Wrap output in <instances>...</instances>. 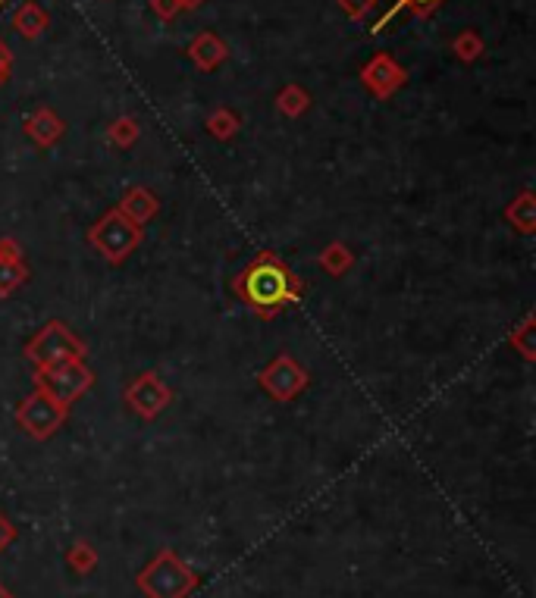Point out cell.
<instances>
[{
    "instance_id": "cell-1",
    "label": "cell",
    "mask_w": 536,
    "mask_h": 598,
    "mask_svg": "<svg viewBox=\"0 0 536 598\" xmlns=\"http://www.w3.org/2000/svg\"><path fill=\"white\" fill-rule=\"evenodd\" d=\"M232 292H236L251 310H258L261 317H273L279 307H286L301 298V282L276 254L264 251L236 276Z\"/></svg>"
},
{
    "instance_id": "cell-2",
    "label": "cell",
    "mask_w": 536,
    "mask_h": 598,
    "mask_svg": "<svg viewBox=\"0 0 536 598\" xmlns=\"http://www.w3.org/2000/svg\"><path fill=\"white\" fill-rule=\"evenodd\" d=\"M32 382L44 395H51L54 401L66 404V408H73V404L95 386V373H91L85 361H60L51 367H35Z\"/></svg>"
},
{
    "instance_id": "cell-3",
    "label": "cell",
    "mask_w": 536,
    "mask_h": 598,
    "mask_svg": "<svg viewBox=\"0 0 536 598\" xmlns=\"http://www.w3.org/2000/svg\"><path fill=\"white\" fill-rule=\"evenodd\" d=\"M88 242L101 251L104 260L123 263L126 257L135 254L138 245H142V226H135L132 220H126L120 210H107L104 217L91 226Z\"/></svg>"
},
{
    "instance_id": "cell-4",
    "label": "cell",
    "mask_w": 536,
    "mask_h": 598,
    "mask_svg": "<svg viewBox=\"0 0 536 598\" xmlns=\"http://www.w3.org/2000/svg\"><path fill=\"white\" fill-rule=\"evenodd\" d=\"M26 357L35 367H51L60 361H85V345L73 336V329L66 323L51 320L26 342Z\"/></svg>"
},
{
    "instance_id": "cell-5",
    "label": "cell",
    "mask_w": 536,
    "mask_h": 598,
    "mask_svg": "<svg viewBox=\"0 0 536 598\" xmlns=\"http://www.w3.org/2000/svg\"><path fill=\"white\" fill-rule=\"evenodd\" d=\"M66 417H69L66 404L54 401L51 395H44L41 389H35L16 411V423L35 439H51L57 429L66 423Z\"/></svg>"
},
{
    "instance_id": "cell-6",
    "label": "cell",
    "mask_w": 536,
    "mask_h": 598,
    "mask_svg": "<svg viewBox=\"0 0 536 598\" xmlns=\"http://www.w3.org/2000/svg\"><path fill=\"white\" fill-rule=\"evenodd\" d=\"M261 386L276 398V401H292L301 389L308 386V373L292 354H276L273 361L261 373Z\"/></svg>"
},
{
    "instance_id": "cell-7",
    "label": "cell",
    "mask_w": 536,
    "mask_h": 598,
    "mask_svg": "<svg viewBox=\"0 0 536 598\" xmlns=\"http://www.w3.org/2000/svg\"><path fill=\"white\" fill-rule=\"evenodd\" d=\"M126 401L138 417L154 420L160 411H167V404L173 401V392L163 386V379L157 373H142L135 382H129Z\"/></svg>"
},
{
    "instance_id": "cell-8",
    "label": "cell",
    "mask_w": 536,
    "mask_h": 598,
    "mask_svg": "<svg viewBox=\"0 0 536 598\" xmlns=\"http://www.w3.org/2000/svg\"><path fill=\"white\" fill-rule=\"evenodd\" d=\"M408 73L399 66V60L389 57V54H377V57H370L361 69V82L370 88V94L380 101L392 98L395 91H399L405 85Z\"/></svg>"
},
{
    "instance_id": "cell-9",
    "label": "cell",
    "mask_w": 536,
    "mask_h": 598,
    "mask_svg": "<svg viewBox=\"0 0 536 598\" xmlns=\"http://www.w3.org/2000/svg\"><path fill=\"white\" fill-rule=\"evenodd\" d=\"M116 210H120L126 220H132L135 226H145V223H151V220L157 217L160 201H157V195H154L151 188L135 185V188L126 191L123 201H120V207H116Z\"/></svg>"
},
{
    "instance_id": "cell-10",
    "label": "cell",
    "mask_w": 536,
    "mask_h": 598,
    "mask_svg": "<svg viewBox=\"0 0 536 598\" xmlns=\"http://www.w3.org/2000/svg\"><path fill=\"white\" fill-rule=\"evenodd\" d=\"M63 132H66V123H63V119H60L54 110H48V107L35 110V113L26 119V135L35 141L38 148L57 145V141L63 138Z\"/></svg>"
},
{
    "instance_id": "cell-11",
    "label": "cell",
    "mask_w": 536,
    "mask_h": 598,
    "mask_svg": "<svg viewBox=\"0 0 536 598\" xmlns=\"http://www.w3.org/2000/svg\"><path fill=\"white\" fill-rule=\"evenodd\" d=\"M189 57L198 69H204V73H211V69H217L226 57H229V47L223 44L220 35L214 32H201L192 38L189 44Z\"/></svg>"
},
{
    "instance_id": "cell-12",
    "label": "cell",
    "mask_w": 536,
    "mask_h": 598,
    "mask_svg": "<svg viewBox=\"0 0 536 598\" xmlns=\"http://www.w3.org/2000/svg\"><path fill=\"white\" fill-rule=\"evenodd\" d=\"M51 26V16H48V10H44L41 4H35V0H26L16 13H13V29L22 35V38H38L44 29Z\"/></svg>"
},
{
    "instance_id": "cell-13",
    "label": "cell",
    "mask_w": 536,
    "mask_h": 598,
    "mask_svg": "<svg viewBox=\"0 0 536 598\" xmlns=\"http://www.w3.org/2000/svg\"><path fill=\"white\" fill-rule=\"evenodd\" d=\"M505 223L511 229H518L521 235H530L536 229V195L527 188L505 207Z\"/></svg>"
},
{
    "instance_id": "cell-14",
    "label": "cell",
    "mask_w": 536,
    "mask_h": 598,
    "mask_svg": "<svg viewBox=\"0 0 536 598\" xmlns=\"http://www.w3.org/2000/svg\"><path fill=\"white\" fill-rule=\"evenodd\" d=\"M145 583H148L160 598H173V595L182 592V573L173 567V561H163V564H157V567L148 573Z\"/></svg>"
},
{
    "instance_id": "cell-15",
    "label": "cell",
    "mask_w": 536,
    "mask_h": 598,
    "mask_svg": "<svg viewBox=\"0 0 536 598\" xmlns=\"http://www.w3.org/2000/svg\"><path fill=\"white\" fill-rule=\"evenodd\" d=\"M352 263H355V254L348 251L342 242H333V245H326L320 251V267L330 273V276H342L352 270Z\"/></svg>"
},
{
    "instance_id": "cell-16",
    "label": "cell",
    "mask_w": 536,
    "mask_h": 598,
    "mask_svg": "<svg viewBox=\"0 0 536 598\" xmlns=\"http://www.w3.org/2000/svg\"><path fill=\"white\" fill-rule=\"evenodd\" d=\"M276 107H279V113H286V116H301L311 107V94L301 85H286L283 91L276 94Z\"/></svg>"
},
{
    "instance_id": "cell-17",
    "label": "cell",
    "mask_w": 536,
    "mask_h": 598,
    "mask_svg": "<svg viewBox=\"0 0 536 598\" xmlns=\"http://www.w3.org/2000/svg\"><path fill=\"white\" fill-rule=\"evenodd\" d=\"M29 279V267L22 260H4L0 257V298L13 295L22 282Z\"/></svg>"
},
{
    "instance_id": "cell-18",
    "label": "cell",
    "mask_w": 536,
    "mask_h": 598,
    "mask_svg": "<svg viewBox=\"0 0 536 598\" xmlns=\"http://www.w3.org/2000/svg\"><path fill=\"white\" fill-rule=\"evenodd\" d=\"M239 126H242L239 113H232V110H226V107H220V110H214L211 116H207V132H211L214 138H220V141L236 138Z\"/></svg>"
},
{
    "instance_id": "cell-19",
    "label": "cell",
    "mask_w": 536,
    "mask_h": 598,
    "mask_svg": "<svg viewBox=\"0 0 536 598\" xmlns=\"http://www.w3.org/2000/svg\"><path fill=\"white\" fill-rule=\"evenodd\" d=\"M511 348L521 351L524 361H536V345H533V314H527L515 329H511V336H508Z\"/></svg>"
},
{
    "instance_id": "cell-20",
    "label": "cell",
    "mask_w": 536,
    "mask_h": 598,
    "mask_svg": "<svg viewBox=\"0 0 536 598\" xmlns=\"http://www.w3.org/2000/svg\"><path fill=\"white\" fill-rule=\"evenodd\" d=\"M439 4H442V0H395L392 10H386V13L377 19L374 32H383V29L389 26V22H392V16L399 13V10H411V13H417V16H427V13H433Z\"/></svg>"
},
{
    "instance_id": "cell-21",
    "label": "cell",
    "mask_w": 536,
    "mask_h": 598,
    "mask_svg": "<svg viewBox=\"0 0 536 598\" xmlns=\"http://www.w3.org/2000/svg\"><path fill=\"white\" fill-rule=\"evenodd\" d=\"M452 51L461 63H474L480 54H483V38L477 32H461L455 41H452Z\"/></svg>"
},
{
    "instance_id": "cell-22",
    "label": "cell",
    "mask_w": 536,
    "mask_h": 598,
    "mask_svg": "<svg viewBox=\"0 0 536 598\" xmlns=\"http://www.w3.org/2000/svg\"><path fill=\"white\" fill-rule=\"evenodd\" d=\"M107 138L113 141L116 148H132L135 138H138V123H135L132 116H120V119H116V123L110 126Z\"/></svg>"
},
{
    "instance_id": "cell-23",
    "label": "cell",
    "mask_w": 536,
    "mask_h": 598,
    "mask_svg": "<svg viewBox=\"0 0 536 598\" xmlns=\"http://www.w3.org/2000/svg\"><path fill=\"white\" fill-rule=\"evenodd\" d=\"M336 4L345 10L348 19H364L367 13H374L380 0H336Z\"/></svg>"
},
{
    "instance_id": "cell-24",
    "label": "cell",
    "mask_w": 536,
    "mask_h": 598,
    "mask_svg": "<svg viewBox=\"0 0 536 598\" xmlns=\"http://www.w3.org/2000/svg\"><path fill=\"white\" fill-rule=\"evenodd\" d=\"M151 10L160 19H176L182 13V4H179V0H151Z\"/></svg>"
},
{
    "instance_id": "cell-25",
    "label": "cell",
    "mask_w": 536,
    "mask_h": 598,
    "mask_svg": "<svg viewBox=\"0 0 536 598\" xmlns=\"http://www.w3.org/2000/svg\"><path fill=\"white\" fill-rule=\"evenodd\" d=\"M0 257L4 260H22V248L13 238H0Z\"/></svg>"
},
{
    "instance_id": "cell-26",
    "label": "cell",
    "mask_w": 536,
    "mask_h": 598,
    "mask_svg": "<svg viewBox=\"0 0 536 598\" xmlns=\"http://www.w3.org/2000/svg\"><path fill=\"white\" fill-rule=\"evenodd\" d=\"M10 69H13V54L7 51V44L0 41V82L10 76Z\"/></svg>"
},
{
    "instance_id": "cell-27",
    "label": "cell",
    "mask_w": 536,
    "mask_h": 598,
    "mask_svg": "<svg viewBox=\"0 0 536 598\" xmlns=\"http://www.w3.org/2000/svg\"><path fill=\"white\" fill-rule=\"evenodd\" d=\"M179 4H182V10H198L204 0H179Z\"/></svg>"
},
{
    "instance_id": "cell-28",
    "label": "cell",
    "mask_w": 536,
    "mask_h": 598,
    "mask_svg": "<svg viewBox=\"0 0 536 598\" xmlns=\"http://www.w3.org/2000/svg\"><path fill=\"white\" fill-rule=\"evenodd\" d=\"M0 539H4V530H0Z\"/></svg>"
},
{
    "instance_id": "cell-29",
    "label": "cell",
    "mask_w": 536,
    "mask_h": 598,
    "mask_svg": "<svg viewBox=\"0 0 536 598\" xmlns=\"http://www.w3.org/2000/svg\"><path fill=\"white\" fill-rule=\"evenodd\" d=\"M0 4H4V0H0Z\"/></svg>"
}]
</instances>
